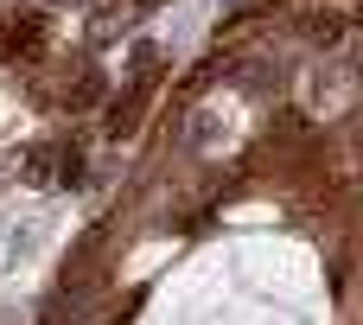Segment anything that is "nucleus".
<instances>
[{
	"mask_svg": "<svg viewBox=\"0 0 363 325\" xmlns=\"http://www.w3.org/2000/svg\"><path fill=\"white\" fill-rule=\"evenodd\" d=\"M140 6H160V0H140Z\"/></svg>",
	"mask_w": 363,
	"mask_h": 325,
	"instance_id": "1",
	"label": "nucleus"
}]
</instances>
